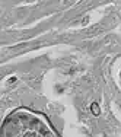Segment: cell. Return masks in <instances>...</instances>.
Listing matches in <instances>:
<instances>
[{"label": "cell", "instance_id": "1", "mask_svg": "<svg viewBox=\"0 0 121 137\" xmlns=\"http://www.w3.org/2000/svg\"><path fill=\"white\" fill-rule=\"evenodd\" d=\"M91 109H92V112H93L95 115H98V114H99V107H98L96 104H92V107H91Z\"/></svg>", "mask_w": 121, "mask_h": 137}]
</instances>
